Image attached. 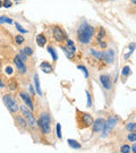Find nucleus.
<instances>
[{"label": "nucleus", "instance_id": "f257e3e1", "mask_svg": "<svg viewBox=\"0 0 136 153\" xmlns=\"http://www.w3.org/2000/svg\"><path fill=\"white\" fill-rule=\"evenodd\" d=\"M94 34H95V28L93 27L92 25H90L86 22L82 23L76 31L77 41L81 44L86 45V44H88L92 41Z\"/></svg>", "mask_w": 136, "mask_h": 153}, {"label": "nucleus", "instance_id": "f03ea898", "mask_svg": "<svg viewBox=\"0 0 136 153\" xmlns=\"http://www.w3.org/2000/svg\"><path fill=\"white\" fill-rule=\"evenodd\" d=\"M36 125L43 135H49L51 133V118L47 111L41 112V115L36 119Z\"/></svg>", "mask_w": 136, "mask_h": 153}, {"label": "nucleus", "instance_id": "7ed1b4c3", "mask_svg": "<svg viewBox=\"0 0 136 153\" xmlns=\"http://www.w3.org/2000/svg\"><path fill=\"white\" fill-rule=\"evenodd\" d=\"M76 123L80 129H85L91 127L93 124V117L87 112H82L78 109H76Z\"/></svg>", "mask_w": 136, "mask_h": 153}, {"label": "nucleus", "instance_id": "20e7f679", "mask_svg": "<svg viewBox=\"0 0 136 153\" xmlns=\"http://www.w3.org/2000/svg\"><path fill=\"white\" fill-rule=\"evenodd\" d=\"M2 101H4L6 108L9 110V112H10V114L15 115V114H17V112L19 111L21 105H19L18 101L16 100V98H14V95H11V94H9V93L4 94V97H2Z\"/></svg>", "mask_w": 136, "mask_h": 153}, {"label": "nucleus", "instance_id": "39448f33", "mask_svg": "<svg viewBox=\"0 0 136 153\" xmlns=\"http://www.w3.org/2000/svg\"><path fill=\"white\" fill-rule=\"evenodd\" d=\"M19 111L22 112V116L25 118V120L27 121V125L28 127L32 129V131H35L36 128H38V125H36V118L34 117L33 115L32 110L31 109H27L26 107H21L19 108Z\"/></svg>", "mask_w": 136, "mask_h": 153}, {"label": "nucleus", "instance_id": "423d86ee", "mask_svg": "<svg viewBox=\"0 0 136 153\" xmlns=\"http://www.w3.org/2000/svg\"><path fill=\"white\" fill-rule=\"evenodd\" d=\"M65 41H66V45H60V48L65 52V55L67 56V58L73 60V59L75 58V53H76L75 43H74V41H71V39H66Z\"/></svg>", "mask_w": 136, "mask_h": 153}, {"label": "nucleus", "instance_id": "0eeeda50", "mask_svg": "<svg viewBox=\"0 0 136 153\" xmlns=\"http://www.w3.org/2000/svg\"><path fill=\"white\" fill-rule=\"evenodd\" d=\"M51 33H52V36L56 40L57 43L61 44L62 42H65V40L67 39L66 32L64 31V28H61L59 25H54L51 27Z\"/></svg>", "mask_w": 136, "mask_h": 153}, {"label": "nucleus", "instance_id": "6e6552de", "mask_svg": "<svg viewBox=\"0 0 136 153\" xmlns=\"http://www.w3.org/2000/svg\"><path fill=\"white\" fill-rule=\"evenodd\" d=\"M118 121H119V118L117 117V116H110L108 118V120H106L104 123V128H103V136H107L110 131L114 129L116 125L118 124Z\"/></svg>", "mask_w": 136, "mask_h": 153}, {"label": "nucleus", "instance_id": "1a4fd4ad", "mask_svg": "<svg viewBox=\"0 0 136 153\" xmlns=\"http://www.w3.org/2000/svg\"><path fill=\"white\" fill-rule=\"evenodd\" d=\"M99 79H100V83H101V85L103 86L104 90H112L114 88V82H112V78L110 75L108 74H102V75H100L99 77Z\"/></svg>", "mask_w": 136, "mask_h": 153}, {"label": "nucleus", "instance_id": "9d476101", "mask_svg": "<svg viewBox=\"0 0 136 153\" xmlns=\"http://www.w3.org/2000/svg\"><path fill=\"white\" fill-rule=\"evenodd\" d=\"M13 60H14V64H15V66H16L17 71H18L19 74H25V73H26L27 68H26V66H25V62L18 57V55L15 56Z\"/></svg>", "mask_w": 136, "mask_h": 153}, {"label": "nucleus", "instance_id": "9b49d317", "mask_svg": "<svg viewBox=\"0 0 136 153\" xmlns=\"http://www.w3.org/2000/svg\"><path fill=\"white\" fill-rule=\"evenodd\" d=\"M19 98H21L23 101H24V103L26 104L28 109H31L32 111L35 109V107H34V103H33V100H32V98L30 97V94H27V93L22 92V91H21V92H19Z\"/></svg>", "mask_w": 136, "mask_h": 153}, {"label": "nucleus", "instance_id": "f8f14e48", "mask_svg": "<svg viewBox=\"0 0 136 153\" xmlns=\"http://www.w3.org/2000/svg\"><path fill=\"white\" fill-rule=\"evenodd\" d=\"M104 123H106V120H104L103 118H98L97 120H93V124H92L93 133H101V131H103Z\"/></svg>", "mask_w": 136, "mask_h": 153}, {"label": "nucleus", "instance_id": "ddd939ff", "mask_svg": "<svg viewBox=\"0 0 136 153\" xmlns=\"http://www.w3.org/2000/svg\"><path fill=\"white\" fill-rule=\"evenodd\" d=\"M14 119H15V123H16V126L22 129V131H27L28 129V125H27V121L25 120V118L23 116H15L14 115Z\"/></svg>", "mask_w": 136, "mask_h": 153}, {"label": "nucleus", "instance_id": "4468645a", "mask_svg": "<svg viewBox=\"0 0 136 153\" xmlns=\"http://www.w3.org/2000/svg\"><path fill=\"white\" fill-rule=\"evenodd\" d=\"M102 60L106 61V64L111 65L114 61V52L112 49H109L108 51H103V58Z\"/></svg>", "mask_w": 136, "mask_h": 153}, {"label": "nucleus", "instance_id": "2eb2a0df", "mask_svg": "<svg viewBox=\"0 0 136 153\" xmlns=\"http://www.w3.org/2000/svg\"><path fill=\"white\" fill-rule=\"evenodd\" d=\"M40 68H41V71L45 73V74H51L52 71H54V67L52 65L50 64L49 61H42L41 64H40Z\"/></svg>", "mask_w": 136, "mask_h": 153}, {"label": "nucleus", "instance_id": "dca6fc26", "mask_svg": "<svg viewBox=\"0 0 136 153\" xmlns=\"http://www.w3.org/2000/svg\"><path fill=\"white\" fill-rule=\"evenodd\" d=\"M35 41H36V44L41 48L45 47V44H47V38L44 34H38L35 38Z\"/></svg>", "mask_w": 136, "mask_h": 153}, {"label": "nucleus", "instance_id": "f3484780", "mask_svg": "<svg viewBox=\"0 0 136 153\" xmlns=\"http://www.w3.org/2000/svg\"><path fill=\"white\" fill-rule=\"evenodd\" d=\"M34 86H35V91H36L39 97H42V90H41V86H40V79H39L38 74L34 75Z\"/></svg>", "mask_w": 136, "mask_h": 153}, {"label": "nucleus", "instance_id": "a211bd4d", "mask_svg": "<svg viewBox=\"0 0 136 153\" xmlns=\"http://www.w3.org/2000/svg\"><path fill=\"white\" fill-rule=\"evenodd\" d=\"M90 53L98 60H102L103 58V51H100V50H95V49H90Z\"/></svg>", "mask_w": 136, "mask_h": 153}, {"label": "nucleus", "instance_id": "6ab92c4d", "mask_svg": "<svg viewBox=\"0 0 136 153\" xmlns=\"http://www.w3.org/2000/svg\"><path fill=\"white\" fill-rule=\"evenodd\" d=\"M7 88H8V90L11 91V92H15V91L18 90V82H17L16 79H10L9 83L7 84Z\"/></svg>", "mask_w": 136, "mask_h": 153}, {"label": "nucleus", "instance_id": "aec40b11", "mask_svg": "<svg viewBox=\"0 0 136 153\" xmlns=\"http://www.w3.org/2000/svg\"><path fill=\"white\" fill-rule=\"evenodd\" d=\"M67 142H68V145H69L73 150H80V149L82 148L81 143H78L77 141H75V140H68Z\"/></svg>", "mask_w": 136, "mask_h": 153}, {"label": "nucleus", "instance_id": "412c9836", "mask_svg": "<svg viewBox=\"0 0 136 153\" xmlns=\"http://www.w3.org/2000/svg\"><path fill=\"white\" fill-rule=\"evenodd\" d=\"M47 49H48V52H49L50 55H51V57H52V59H54V61H56L57 59H58V55H57V52H56V50L51 47V45H48L47 47Z\"/></svg>", "mask_w": 136, "mask_h": 153}, {"label": "nucleus", "instance_id": "4be33fe9", "mask_svg": "<svg viewBox=\"0 0 136 153\" xmlns=\"http://www.w3.org/2000/svg\"><path fill=\"white\" fill-rule=\"evenodd\" d=\"M106 34H107V33H106V30H104L103 27H100V28H99L98 34H97V38H98V42H99V41H101V40H102V39H103L104 36H106Z\"/></svg>", "mask_w": 136, "mask_h": 153}, {"label": "nucleus", "instance_id": "5701e85b", "mask_svg": "<svg viewBox=\"0 0 136 153\" xmlns=\"http://www.w3.org/2000/svg\"><path fill=\"white\" fill-rule=\"evenodd\" d=\"M15 42H16V44H18V45H22V44L25 42V38H24L23 35H21V34H18V35L15 36Z\"/></svg>", "mask_w": 136, "mask_h": 153}, {"label": "nucleus", "instance_id": "b1692460", "mask_svg": "<svg viewBox=\"0 0 136 153\" xmlns=\"http://www.w3.org/2000/svg\"><path fill=\"white\" fill-rule=\"evenodd\" d=\"M13 19L7 16H0V24H11Z\"/></svg>", "mask_w": 136, "mask_h": 153}, {"label": "nucleus", "instance_id": "393cba45", "mask_svg": "<svg viewBox=\"0 0 136 153\" xmlns=\"http://www.w3.org/2000/svg\"><path fill=\"white\" fill-rule=\"evenodd\" d=\"M123 76L124 77H128L129 75H131V67L129 66H125L124 68H123Z\"/></svg>", "mask_w": 136, "mask_h": 153}, {"label": "nucleus", "instance_id": "a878e982", "mask_svg": "<svg viewBox=\"0 0 136 153\" xmlns=\"http://www.w3.org/2000/svg\"><path fill=\"white\" fill-rule=\"evenodd\" d=\"M127 138H128V141H131L132 143H135L136 142V133L135 131H131V133L127 135Z\"/></svg>", "mask_w": 136, "mask_h": 153}, {"label": "nucleus", "instance_id": "bb28decb", "mask_svg": "<svg viewBox=\"0 0 136 153\" xmlns=\"http://www.w3.org/2000/svg\"><path fill=\"white\" fill-rule=\"evenodd\" d=\"M77 68L84 73V77H85V78H88V71H87V69H86V67H85V66L80 65V66H77Z\"/></svg>", "mask_w": 136, "mask_h": 153}, {"label": "nucleus", "instance_id": "cd10ccee", "mask_svg": "<svg viewBox=\"0 0 136 153\" xmlns=\"http://www.w3.org/2000/svg\"><path fill=\"white\" fill-rule=\"evenodd\" d=\"M126 128H127V131H136V124L135 123H128L127 126H126Z\"/></svg>", "mask_w": 136, "mask_h": 153}, {"label": "nucleus", "instance_id": "c85d7f7f", "mask_svg": "<svg viewBox=\"0 0 136 153\" xmlns=\"http://www.w3.org/2000/svg\"><path fill=\"white\" fill-rule=\"evenodd\" d=\"M15 26H16V28H17V31H18V32L23 33V34H24V33H28V31L23 27L19 23H15Z\"/></svg>", "mask_w": 136, "mask_h": 153}, {"label": "nucleus", "instance_id": "c756f323", "mask_svg": "<svg viewBox=\"0 0 136 153\" xmlns=\"http://www.w3.org/2000/svg\"><path fill=\"white\" fill-rule=\"evenodd\" d=\"M56 134H57V137H58L59 140L62 137V135H61V125H60V124H57V125H56Z\"/></svg>", "mask_w": 136, "mask_h": 153}, {"label": "nucleus", "instance_id": "7c9ffc66", "mask_svg": "<svg viewBox=\"0 0 136 153\" xmlns=\"http://www.w3.org/2000/svg\"><path fill=\"white\" fill-rule=\"evenodd\" d=\"M23 51H24V53H25L27 57H31V56L33 55V50L31 47H25V48L23 49Z\"/></svg>", "mask_w": 136, "mask_h": 153}, {"label": "nucleus", "instance_id": "2f4dec72", "mask_svg": "<svg viewBox=\"0 0 136 153\" xmlns=\"http://www.w3.org/2000/svg\"><path fill=\"white\" fill-rule=\"evenodd\" d=\"M85 93H86V98H87V108H91L92 107V98H91V94H90V92L88 91H85Z\"/></svg>", "mask_w": 136, "mask_h": 153}, {"label": "nucleus", "instance_id": "473e14b6", "mask_svg": "<svg viewBox=\"0 0 136 153\" xmlns=\"http://www.w3.org/2000/svg\"><path fill=\"white\" fill-rule=\"evenodd\" d=\"M120 152L121 153H129L131 152V146H129V145H127V144L123 145V146L120 148Z\"/></svg>", "mask_w": 136, "mask_h": 153}, {"label": "nucleus", "instance_id": "72a5a7b5", "mask_svg": "<svg viewBox=\"0 0 136 153\" xmlns=\"http://www.w3.org/2000/svg\"><path fill=\"white\" fill-rule=\"evenodd\" d=\"M18 57H19V58H21V59H22V60L24 61V62H25V61L27 60V58H28V57H27V56L25 55V53H24V51H23V49L18 51Z\"/></svg>", "mask_w": 136, "mask_h": 153}, {"label": "nucleus", "instance_id": "f704fd0d", "mask_svg": "<svg viewBox=\"0 0 136 153\" xmlns=\"http://www.w3.org/2000/svg\"><path fill=\"white\" fill-rule=\"evenodd\" d=\"M11 6H13L11 0H2V7H5V8H10Z\"/></svg>", "mask_w": 136, "mask_h": 153}, {"label": "nucleus", "instance_id": "c9c22d12", "mask_svg": "<svg viewBox=\"0 0 136 153\" xmlns=\"http://www.w3.org/2000/svg\"><path fill=\"white\" fill-rule=\"evenodd\" d=\"M98 43H99V45L102 48V49H106V48H107V43H106L104 41H102V40H101V41H99Z\"/></svg>", "mask_w": 136, "mask_h": 153}, {"label": "nucleus", "instance_id": "e433bc0d", "mask_svg": "<svg viewBox=\"0 0 136 153\" xmlns=\"http://www.w3.org/2000/svg\"><path fill=\"white\" fill-rule=\"evenodd\" d=\"M135 43H131L129 44V52H131V53H133V52H134V50H135Z\"/></svg>", "mask_w": 136, "mask_h": 153}, {"label": "nucleus", "instance_id": "4c0bfd02", "mask_svg": "<svg viewBox=\"0 0 136 153\" xmlns=\"http://www.w3.org/2000/svg\"><path fill=\"white\" fill-rule=\"evenodd\" d=\"M6 88L5 83H4L2 81H1V79H0V88Z\"/></svg>", "mask_w": 136, "mask_h": 153}, {"label": "nucleus", "instance_id": "58836bf2", "mask_svg": "<svg viewBox=\"0 0 136 153\" xmlns=\"http://www.w3.org/2000/svg\"><path fill=\"white\" fill-rule=\"evenodd\" d=\"M131 151H132V152H136V145H135V144H134V145L131 148Z\"/></svg>", "mask_w": 136, "mask_h": 153}, {"label": "nucleus", "instance_id": "ea45409f", "mask_svg": "<svg viewBox=\"0 0 136 153\" xmlns=\"http://www.w3.org/2000/svg\"><path fill=\"white\" fill-rule=\"evenodd\" d=\"M2 71V62H1V59H0V73Z\"/></svg>", "mask_w": 136, "mask_h": 153}, {"label": "nucleus", "instance_id": "a19ab883", "mask_svg": "<svg viewBox=\"0 0 136 153\" xmlns=\"http://www.w3.org/2000/svg\"><path fill=\"white\" fill-rule=\"evenodd\" d=\"M2 7V0H0V8Z\"/></svg>", "mask_w": 136, "mask_h": 153}, {"label": "nucleus", "instance_id": "79ce46f5", "mask_svg": "<svg viewBox=\"0 0 136 153\" xmlns=\"http://www.w3.org/2000/svg\"><path fill=\"white\" fill-rule=\"evenodd\" d=\"M135 1L136 0H132V4H133V5H135Z\"/></svg>", "mask_w": 136, "mask_h": 153}, {"label": "nucleus", "instance_id": "37998d69", "mask_svg": "<svg viewBox=\"0 0 136 153\" xmlns=\"http://www.w3.org/2000/svg\"><path fill=\"white\" fill-rule=\"evenodd\" d=\"M15 1H19V0H15Z\"/></svg>", "mask_w": 136, "mask_h": 153}]
</instances>
